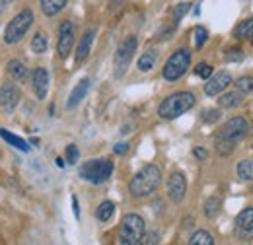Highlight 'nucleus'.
<instances>
[{
    "label": "nucleus",
    "instance_id": "8",
    "mask_svg": "<svg viewBox=\"0 0 253 245\" xmlns=\"http://www.w3.org/2000/svg\"><path fill=\"white\" fill-rule=\"evenodd\" d=\"M136 47H138V39L134 35H128L126 39H123L115 51V57H113V66H115V78H123V74L126 72L128 64L132 61L134 53H136Z\"/></svg>",
    "mask_w": 253,
    "mask_h": 245
},
{
    "label": "nucleus",
    "instance_id": "3",
    "mask_svg": "<svg viewBox=\"0 0 253 245\" xmlns=\"http://www.w3.org/2000/svg\"><path fill=\"white\" fill-rule=\"evenodd\" d=\"M197 97L193 92H175L168 95L158 107V115L166 121H173L187 113L191 107H195Z\"/></svg>",
    "mask_w": 253,
    "mask_h": 245
},
{
    "label": "nucleus",
    "instance_id": "15",
    "mask_svg": "<svg viewBox=\"0 0 253 245\" xmlns=\"http://www.w3.org/2000/svg\"><path fill=\"white\" fill-rule=\"evenodd\" d=\"M90 86H92V82H90V78H84V80H80L78 84H76V88L70 92L68 95V101H66V109H74V107H78L80 103H82V99L88 95L90 92Z\"/></svg>",
    "mask_w": 253,
    "mask_h": 245
},
{
    "label": "nucleus",
    "instance_id": "6",
    "mask_svg": "<svg viewBox=\"0 0 253 245\" xmlns=\"http://www.w3.org/2000/svg\"><path fill=\"white\" fill-rule=\"evenodd\" d=\"M32 26H33V12L30 8H26L20 14H16L12 18V22L6 26V30H4V43H8V45L20 43L26 37V33L30 31Z\"/></svg>",
    "mask_w": 253,
    "mask_h": 245
},
{
    "label": "nucleus",
    "instance_id": "22",
    "mask_svg": "<svg viewBox=\"0 0 253 245\" xmlns=\"http://www.w3.org/2000/svg\"><path fill=\"white\" fill-rule=\"evenodd\" d=\"M156 61H158V51H154V49H150V51H146L140 59H138V70L140 72H150L154 66H156Z\"/></svg>",
    "mask_w": 253,
    "mask_h": 245
},
{
    "label": "nucleus",
    "instance_id": "28",
    "mask_svg": "<svg viewBox=\"0 0 253 245\" xmlns=\"http://www.w3.org/2000/svg\"><path fill=\"white\" fill-rule=\"evenodd\" d=\"M212 72H214V68H212L209 62H199V64L195 66V74H197L199 78H203V80H209V78L212 76Z\"/></svg>",
    "mask_w": 253,
    "mask_h": 245
},
{
    "label": "nucleus",
    "instance_id": "36",
    "mask_svg": "<svg viewBox=\"0 0 253 245\" xmlns=\"http://www.w3.org/2000/svg\"><path fill=\"white\" fill-rule=\"evenodd\" d=\"M220 111H218V109H209V111H205V115H203V121L205 122H211V124H212V122H216L218 121V119H220Z\"/></svg>",
    "mask_w": 253,
    "mask_h": 245
},
{
    "label": "nucleus",
    "instance_id": "25",
    "mask_svg": "<svg viewBox=\"0 0 253 245\" xmlns=\"http://www.w3.org/2000/svg\"><path fill=\"white\" fill-rule=\"evenodd\" d=\"M238 177L242 181H253V160H242L238 163Z\"/></svg>",
    "mask_w": 253,
    "mask_h": 245
},
{
    "label": "nucleus",
    "instance_id": "42",
    "mask_svg": "<svg viewBox=\"0 0 253 245\" xmlns=\"http://www.w3.org/2000/svg\"><path fill=\"white\" fill-rule=\"evenodd\" d=\"M250 43H252V45H253V39H252V41H250Z\"/></svg>",
    "mask_w": 253,
    "mask_h": 245
},
{
    "label": "nucleus",
    "instance_id": "1",
    "mask_svg": "<svg viewBox=\"0 0 253 245\" xmlns=\"http://www.w3.org/2000/svg\"><path fill=\"white\" fill-rule=\"evenodd\" d=\"M250 130V124L244 117H234L230 121H226V124L220 128L218 136H216V150L220 156H228V154L234 152L236 144L246 138Z\"/></svg>",
    "mask_w": 253,
    "mask_h": 245
},
{
    "label": "nucleus",
    "instance_id": "33",
    "mask_svg": "<svg viewBox=\"0 0 253 245\" xmlns=\"http://www.w3.org/2000/svg\"><path fill=\"white\" fill-rule=\"evenodd\" d=\"M224 59L228 62H242L244 61V51L242 49H228Z\"/></svg>",
    "mask_w": 253,
    "mask_h": 245
},
{
    "label": "nucleus",
    "instance_id": "27",
    "mask_svg": "<svg viewBox=\"0 0 253 245\" xmlns=\"http://www.w3.org/2000/svg\"><path fill=\"white\" fill-rule=\"evenodd\" d=\"M32 51L35 53V55H43V53L47 51V37H45V33L37 31V33L33 35V39H32Z\"/></svg>",
    "mask_w": 253,
    "mask_h": 245
},
{
    "label": "nucleus",
    "instance_id": "2",
    "mask_svg": "<svg viewBox=\"0 0 253 245\" xmlns=\"http://www.w3.org/2000/svg\"><path fill=\"white\" fill-rule=\"evenodd\" d=\"M160 183H162V171H160V167L154 165V163H148L140 171L134 173V177L128 183V193L134 199H146V197H150L158 189Z\"/></svg>",
    "mask_w": 253,
    "mask_h": 245
},
{
    "label": "nucleus",
    "instance_id": "37",
    "mask_svg": "<svg viewBox=\"0 0 253 245\" xmlns=\"http://www.w3.org/2000/svg\"><path fill=\"white\" fill-rule=\"evenodd\" d=\"M128 146H130L128 142H117V144L113 146V152L117 154V156H123V154L128 152Z\"/></svg>",
    "mask_w": 253,
    "mask_h": 245
},
{
    "label": "nucleus",
    "instance_id": "35",
    "mask_svg": "<svg viewBox=\"0 0 253 245\" xmlns=\"http://www.w3.org/2000/svg\"><path fill=\"white\" fill-rule=\"evenodd\" d=\"M140 244H146V245H154V244H160V234L158 232H144V236H142V240H140Z\"/></svg>",
    "mask_w": 253,
    "mask_h": 245
},
{
    "label": "nucleus",
    "instance_id": "10",
    "mask_svg": "<svg viewBox=\"0 0 253 245\" xmlns=\"http://www.w3.org/2000/svg\"><path fill=\"white\" fill-rule=\"evenodd\" d=\"M22 99V92L14 82H6L0 86V109L12 113Z\"/></svg>",
    "mask_w": 253,
    "mask_h": 245
},
{
    "label": "nucleus",
    "instance_id": "4",
    "mask_svg": "<svg viewBox=\"0 0 253 245\" xmlns=\"http://www.w3.org/2000/svg\"><path fill=\"white\" fill-rule=\"evenodd\" d=\"M111 173H113V162L107 158L90 160V162L80 165V177L92 185L105 183L111 177Z\"/></svg>",
    "mask_w": 253,
    "mask_h": 245
},
{
    "label": "nucleus",
    "instance_id": "12",
    "mask_svg": "<svg viewBox=\"0 0 253 245\" xmlns=\"http://www.w3.org/2000/svg\"><path fill=\"white\" fill-rule=\"evenodd\" d=\"M185 193H187V181H185V175L179 173V171H173L168 179V197L171 203L179 204L183 199H185Z\"/></svg>",
    "mask_w": 253,
    "mask_h": 245
},
{
    "label": "nucleus",
    "instance_id": "24",
    "mask_svg": "<svg viewBox=\"0 0 253 245\" xmlns=\"http://www.w3.org/2000/svg\"><path fill=\"white\" fill-rule=\"evenodd\" d=\"M220 208H222V201L218 197H211L207 203H205V216L214 220L216 216L220 214Z\"/></svg>",
    "mask_w": 253,
    "mask_h": 245
},
{
    "label": "nucleus",
    "instance_id": "16",
    "mask_svg": "<svg viewBox=\"0 0 253 245\" xmlns=\"http://www.w3.org/2000/svg\"><path fill=\"white\" fill-rule=\"evenodd\" d=\"M94 37H95V30H88L84 35H82V39H80V43H78V47H76V62H82L88 59V55H90V51H92V43H94Z\"/></svg>",
    "mask_w": 253,
    "mask_h": 245
},
{
    "label": "nucleus",
    "instance_id": "14",
    "mask_svg": "<svg viewBox=\"0 0 253 245\" xmlns=\"http://www.w3.org/2000/svg\"><path fill=\"white\" fill-rule=\"evenodd\" d=\"M32 86L37 99H45L49 92V72L45 68H35L32 72Z\"/></svg>",
    "mask_w": 253,
    "mask_h": 245
},
{
    "label": "nucleus",
    "instance_id": "5",
    "mask_svg": "<svg viewBox=\"0 0 253 245\" xmlns=\"http://www.w3.org/2000/svg\"><path fill=\"white\" fill-rule=\"evenodd\" d=\"M146 232V222L138 214H126L121 220L119 228V244L121 245H138Z\"/></svg>",
    "mask_w": 253,
    "mask_h": 245
},
{
    "label": "nucleus",
    "instance_id": "26",
    "mask_svg": "<svg viewBox=\"0 0 253 245\" xmlns=\"http://www.w3.org/2000/svg\"><path fill=\"white\" fill-rule=\"evenodd\" d=\"M189 245H214V238H212L209 232L199 230V232H195V234L191 236Z\"/></svg>",
    "mask_w": 253,
    "mask_h": 245
},
{
    "label": "nucleus",
    "instance_id": "39",
    "mask_svg": "<svg viewBox=\"0 0 253 245\" xmlns=\"http://www.w3.org/2000/svg\"><path fill=\"white\" fill-rule=\"evenodd\" d=\"M72 210H74V216L80 218V204H78V199L72 197Z\"/></svg>",
    "mask_w": 253,
    "mask_h": 245
},
{
    "label": "nucleus",
    "instance_id": "23",
    "mask_svg": "<svg viewBox=\"0 0 253 245\" xmlns=\"http://www.w3.org/2000/svg\"><path fill=\"white\" fill-rule=\"evenodd\" d=\"M113 212H115V204H113L111 201H103V203L97 206V210H95V218H97L99 222H109V220L113 218Z\"/></svg>",
    "mask_w": 253,
    "mask_h": 245
},
{
    "label": "nucleus",
    "instance_id": "41",
    "mask_svg": "<svg viewBox=\"0 0 253 245\" xmlns=\"http://www.w3.org/2000/svg\"><path fill=\"white\" fill-rule=\"evenodd\" d=\"M57 165H59V167H61V169H63L64 165H66V162H64L63 158H57Z\"/></svg>",
    "mask_w": 253,
    "mask_h": 245
},
{
    "label": "nucleus",
    "instance_id": "17",
    "mask_svg": "<svg viewBox=\"0 0 253 245\" xmlns=\"http://www.w3.org/2000/svg\"><path fill=\"white\" fill-rule=\"evenodd\" d=\"M0 138L4 140V142H8L10 146H14L16 150H20V152H30V144L24 140V138H20L18 134H12V132H8L6 128H0Z\"/></svg>",
    "mask_w": 253,
    "mask_h": 245
},
{
    "label": "nucleus",
    "instance_id": "32",
    "mask_svg": "<svg viewBox=\"0 0 253 245\" xmlns=\"http://www.w3.org/2000/svg\"><path fill=\"white\" fill-rule=\"evenodd\" d=\"M78 158H80V150H78V146H76V144L66 146V163L74 165V163L78 162Z\"/></svg>",
    "mask_w": 253,
    "mask_h": 245
},
{
    "label": "nucleus",
    "instance_id": "21",
    "mask_svg": "<svg viewBox=\"0 0 253 245\" xmlns=\"http://www.w3.org/2000/svg\"><path fill=\"white\" fill-rule=\"evenodd\" d=\"M234 37H236L238 41H252L253 39V18L240 22V24L236 26Z\"/></svg>",
    "mask_w": 253,
    "mask_h": 245
},
{
    "label": "nucleus",
    "instance_id": "34",
    "mask_svg": "<svg viewBox=\"0 0 253 245\" xmlns=\"http://www.w3.org/2000/svg\"><path fill=\"white\" fill-rule=\"evenodd\" d=\"M175 28H177V24H175V22H173L171 26L162 28V30L158 31V35H156V39H158V41H166V39H169V37L175 33Z\"/></svg>",
    "mask_w": 253,
    "mask_h": 245
},
{
    "label": "nucleus",
    "instance_id": "13",
    "mask_svg": "<svg viewBox=\"0 0 253 245\" xmlns=\"http://www.w3.org/2000/svg\"><path fill=\"white\" fill-rule=\"evenodd\" d=\"M230 84H232V74H228V72H218L216 76H211L209 82L205 84V93L211 95V97H214V95H218V93L224 92Z\"/></svg>",
    "mask_w": 253,
    "mask_h": 245
},
{
    "label": "nucleus",
    "instance_id": "30",
    "mask_svg": "<svg viewBox=\"0 0 253 245\" xmlns=\"http://www.w3.org/2000/svg\"><path fill=\"white\" fill-rule=\"evenodd\" d=\"M236 86H238L240 92H244V93L253 92V76H242V78L236 82Z\"/></svg>",
    "mask_w": 253,
    "mask_h": 245
},
{
    "label": "nucleus",
    "instance_id": "38",
    "mask_svg": "<svg viewBox=\"0 0 253 245\" xmlns=\"http://www.w3.org/2000/svg\"><path fill=\"white\" fill-rule=\"evenodd\" d=\"M193 156H195L197 160H207L209 152H207L205 148H195V150H193Z\"/></svg>",
    "mask_w": 253,
    "mask_h": 245
},
{
    "label": "nucleus",
    "instance_id": "29",
    "mask_svg": "<svg viewBox=\"0 0 253 245\" xmlns=\"http://www.w3.org/2000/svg\"><path fill=\"white\" fill-rule=\"evenodd\" d=\"M207 39H209V31H207V28L197 26V28H195V47H197V49L205 47Z\"/></svg>",
    "mask_w": 253,
    "mask_h": 245
},
{
    "label": "nucleus",
    "instance_id": "9",
    "mask_svg": "<svg viewBox=\"0 0 253 245\" xmlns=\"http://www.w3.org/2000/svg\"><path fill=\"white\" fill-rule=\"evenodd\" d=\"M74 47V26L70 20H64L59 26V39H57V53L61 59H68Z\"/></svg>",
    "mask_w": 253,
    "mask_h": 245
},
{
    "label": "nucleus",
    "instance_id": "40",
    "mask_svg": "<svg viewBox=\"0 0 253 245\" xmlns=\"http://www.w3.org/2000/svg\"><path fill=\"white\" fill-rule=\"evenodd\" d=\"M10 2H12V0H0V14H2L4 10H6V6H8Z\"/></svg>",
    "mask_w": 253,
    "mask_h": 245
},
{
    "label": "nucleus",
    "instance_id": "19",
    "mask_svg": "<svg viewBox=\"0 0 253 245\" xmlns=\"http://www.w3.org/2000/svg\"><path fill=\"white\" fill-rule=\"evenodd\" d=\"M244 103V92H226L220 95L218 99V105L224 109H234V107H240Z\"/></svg>",
    "mask_w": 253,
    "mask_h": 245
},
{
    "label": "nucleus",
    "instance_id": "20",
    "mask_svg": "<svg viewBox=\"0 0 253 245\" xmlns=\"http://www.w3.org/2000/svg\"><path fill=\"white\" fill-rule=\"evenodd\" d=\"M66 2L68 0H39L41 10H43V14L47 18H55L57 14H61L64 10V6H66Z\"/></svg>",
    "mask_w": 253,
    "mask_h": 245
},
{
    "label": "nucleus",
    "instance_id": "31",
    "mask_svg": "<svg viewBox=\"0 0 253 245\" xmlns=\"http://www.w3.org/2000/svg\"><path fill=\"white\" fill-rule=\"evenodd\" d=\"M189 8H191L189 2H181V4H177V6H175V10H173V22H175V24H179V20L189 12Z\"/></svg>",
    "mask_w": 253,
    "mask_h": 245
},
{
    "label": "nucleus",
    "instance_id": "7",
    "mask_svg": "<svg viewBox=\"0 0 253 245\" xmlns=\"http://www.w3.org/2000/svg\"><path fill=\"white\" fill-rule=\"evenodd\" d=\"M189 66H191V51L185 49V47H181V49L173 51L171 57L166 61L164 68H162V76L168 82H175V80H179L187 72Z\"/></svg>",
    "mask_w": 253,
    "mask_h": 245
},
{
    "label": "nucleus",
    "instance_id": "18",
    "mask_svg": "<svg viewBox=\"0 0 253 245\" xmlns=\"http://www.w3.org/2000/svg\"><path fill=\"white\" fill-rule=\"evenodd\" d=\"M6 70H8L10 78L16 82H26V78H28V66L22 61H10L6 64Z\"/></svg>",
    "mask_w": 253,
    "mask_h": 245
},
{
    "label": "nucleus",
    "instance_id": "11",
    "mask_svg": "<svg viewBox=\"0 0 253 245\" xmlns=\"http://www.w3.org/2000/svg\"><path fill=\"white\" fill-rule=\"evenodd\" d=\"M236 236L240 242L253 240V206L244 208L236 218Z\"/></svg>",
    "mask_w": 253,
    "mask_h": 245
}]
</instances>
